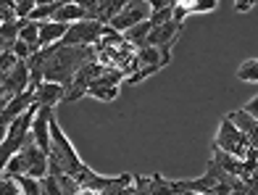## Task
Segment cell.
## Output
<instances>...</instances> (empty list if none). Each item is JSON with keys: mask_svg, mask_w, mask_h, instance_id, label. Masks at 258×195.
I'll list each match as a JSON object with an SVG mask.
<instances>
[{"mask_svg": "<svg viewBox=\"0 0 258 195\" xmlns=\"http://www.w3.org/2000/svg\"><path fill=\"white\" fill-rule=\"evenodd\" d=\"M8 50L16 55V61H27L29 55L34 53V50L29 48V45H27V42H21V40H14V42H11V48H8Z\"/></svg>", "mask_w": 258, "mask_h": 195, "instance_id": "obj_22", "label": "cell"}, {"mask_svg": "<svg viewBox=\"0 0 258 195\" xmlns=\"http://www.w3.org/2000/svg\"><path fill=\"white\" fill-rule=\"evenodd\" d=\"M16 63H19V61H16V55L11 53V50H0V82H3L6 74H8Z\"/></svg>", "mask_w": 258, "mask_h": 195, "instance_id": "obj_21", "label": "cell"}, {"mask_svg": "<svg viewBox=\"0 0 258 195\" xmlns=\"http://www.w3.org/2000/svg\"><path fill=\"white\" fill-rule=\"evenodd\" d=\"M250 148H258V145H250V140L245 135L237 132V127L221 116V124H219V132H216V140H214V151H221L227 156H234V158H245Z\"/></svg>", "mask_w": 258, "mask_h": 195, "instance_id": "obj_1", "label": "cell"}, {"mask_svg": "<svg viewBox=\"0 0 258 195\" xmlns=\"http://www.w3.org/2000/svg\"><path fill=\"white\" fill-rule=\"evenodd\" d=\"M0 195H21V192H19V185H16V179L0 174Z\"/></svg>", "mask_w": 258, "mask_h": 195, "instance_id": "obj_24", "label": "cell"}, {"mask_svg": "<svg viewBox=\"0 0 258 195\" xmlns=\"http://www.w3.org/2000/svg\"><path fill=\"white\" fill-rule=\"evenodd\" d=\"M242 111L248 113V116H253V119H258V98H250L248 103L242 106Z\"/></svg>", "mask_w": 258, "mask_h": 195, "instance_id": "obj_25", "label": "cell"}, {"mask_svg": "<svg viewBox=\"0 0 258 195\" xmlns=\"http://www.w3.org/2000/svg\"><path fill=\"white\" fill-rule=\"evenodd\" d=\"M34 0H19V3H14V14H16V19L19 21H24V19H29V14L34 11Z\"/></svg>", "mask_w": 258, "mask_h": 195, "instance_id": "obj_23", "label": "cell"}, {"mask_svg": "<svg viewBox=\"0 0 258 195\" xmlns=\"http://www.w3.org/2000/svg\"><path fill=\"white\" fill-rule=\"evenodd\" d=\"M145 195H174L171 179H166L163 174H150L148 177V190Z\"/></svg>", "mask_w": 258, "mask_h": 195, "instance_id": "obj_17", "label": "cell"}, {"mask_svg": "<svg viewBox=\"0 0 258 195\" xmlns=\"http://www.w3.org/2000/svg\"><path fill=\"white\" fill-rule=\"evenodd\" d=\"M234 8L242 11V14H245V11H253L255 8V0H250V3H234Z\"/></svg>", "mask_w": 258, "mask_h": 195, "instance_id": "obj_26", "label": "cell"}, {"mask_svg": "<svg viewBox=\"0 0 258 195\" xmlns=\"http://www.w3.org/2000/svg\"><path fill=\"white\" fill-rule=\"evenodd\" d=\"M8 100H11V98L6 95V90H3V87H0V111H3V108H6V103H8Z\"/></svg>", "mask_w": 258, "mask_h": 195, "instance_id": "obj_28", "label": "cell"}, {"mask_svg": "<svg viewBox=\"0 0 258 195\" xmlns=\"http://www.w3.org/2000/svg\"><path fill=\"white\" fill-rule=\"evenodd\" d=\"M6 129H8L6 124H0V143H3V137H6Z\"/></svg>", "mask_w": 258, "mask_h": 195, "instance_id": "obj_30", "label": "cell"}, {"mask_svg": "<svg viewBox=\"0 0 258 195\" xmlns=\"http://www.w3.org/2000/svg\"><path fill=\"white\" fill-rule=\"evenodd\" d=\"M37 34H40V24H37V21H29V19L19 21V40L27 42L34 53L40 50V48H37Z\"/></svg>", "mask_w": 258, "mask_h": 195, "instance_id": "obj_16", "label": "cell"}, {"mask_svg": "<svg viewBox=\"0 0 258 195\" xmlns=\"http://www.w3.org/2000/svg\"><path fill=\"white\" fill-rule=\"evenodd\" d=\"M174 195H201V192H192V190H177Z\"/></svg>", "mask_w": 258, "mask_h": 195, "instance_id": "obj_29", "label": "cell"}, {"mask_svg": "<svg viewBox=\"0 0 258 195\" xmlns=\"http://www.w3.org/2000/svg\"><path fill=\"white\" fill-rule=\"evenodd\" d=\"M16 185L21 195H42L40 179H34V177H16Z\"/></svg>", "mask_w": 258, "mask_h": 195, "instance_id": "obj_20", "label": "cell"}, {"mask_svg": "<svg viewBox=\"0 0 258 195\" xmlns=\"http://www.w3.org/2000/svg\"><path fill=\"white\" fill-rule=\"evenodd\" d=\"M66 24H55V21H45V24H40V34H37V48L45 50L50 48V45L61 42L63 34H66Z\"/></svg>", "mask_w": 258, "mask_h": 195, "instance_id": "obj_12", "label": "cell"}, {"mask_svg": "<svg viewBox=\"0 0 258 195\" xmlns=\"http://www.w3.org/2000/svg\"><path fill=\"white\" fill-rule=\"evenodd\" d=\"M34 103L40 108H55L58 103H63V87L53 85V82H40L37 90H34Z\"/></svg>", "mask_w": 258, "mask_h": 195, "instance_id": "obj_10", "label": "cell"}, {"mask_svg": "<svg viewBox=\"0 0 258 195\" xmlns=\"http://www.w3.org/2000/svg\"><path fill=\"white\" fill-rule=\"evenodd\" d=\"M32 103H34V93H32V90H27V93H21L16 98H11L6 103V108L0 111V124H6V127H8V124L14 121V119H19L21 113L32 106Z\"/></svg>", "mask_w": 258, "mask_h": 195, "instance_id": "obj_9", "label": "cell"}, {"mask_svg": "<svg viewBox=\"0 0 258 195\" xmlns=\"http://www.w3.org/2000/svg\"><path fill=\"white\" fill-rule=\"evenodd\" d=\"M85 19V11H82V6L79 3H61L58 6V11H55V16H53V21L55 24H77V21H82Z\"/></svg>", "mask_w": 258, "mask_h": 195, "instance_id": "obj_14", "label": "cell"}, {"mask_svg": "<svg viewBox=\"0 0 258 195\" xmlns=\"http://www.w3.org/2000/svg\"><path fill=\"white\" fill-rule=\"evenodd\" d=\"M58 0L55 3H37L34 6V11L29 14V21H37V24H45V21H53V16H55V11H58Z\"/></svg>", "mask_w": 258, "mask_h": 195, "instance_id": "obj_18", "label": "cell"}, {"mask_svg": "<svg viewBox=\"0 0 258 195\" xmlns=\"http://www.w3.org/2000/svg\"><path fill=\"white\" fill-rule=\"evenodd\" d=\"M40 187H42V195H74L79 190V185L72 177L58 174V171H48V177L40 179Z\"/></svg>", "mask_w": 258, "mask_h": 195, "instance_id": "obj_8", "label": "cell"}, {"mask_svg": "<svg viewBox=\"0 0 258 195\" xmlns=\"http://www.w3.org/2000/svg\"><path fill=\"white\" fill-rule=\"evenodd\" d=\"M148 16H150V6H148V0H126L124 8H121L119 14H116V16L111 19L108 29H113V32L124 34L126 29L137 27L140 21H145Z\"/></svg>", "mask_w": 258, "mask_h": 195, "instance_id": "obj_3", "label": "cell"}, {"mask_svg": "<svg viewBox=\"0 0 258 195\" xmlns=\"http://www.w3.org/2000/svg\"><path fill=\"white\" fill-rule=\"evenodd\" d=\"M85 98H95L100 103H113L116 98H119V87H111V85H103L100 79H95L90 87H87V93Z\"/></svg>", "mask_w": 258, "mask_h": 195, "instance_id": "obj_15", "label": "cell"}, {"mask_svg": "<svg viewBox=\"0 0 258 195\" xmlns=\"http://www.w3.org/2000/svg\"><path fill=\"white\" fill-rule=\"evenodd\" d=\"M74 195H103L100 190H90V187H79Z\"/></svg>", "mask_w": 258, "mask_h": 195, "instance_id": "obj_27", "label": "cell"}, {"mask_svg": "<svg viewBox=\"0 0 258 195\" xmlns=\"http://www.w3.org/2000/svg\"><path fill=\"white\" fill-rule=\"evenodd\" d=\"M21 156L27 161V174L24 177H34V179H42L48 177V153H42L37 145L32 143V137H27V143L21 145Z\"/></svg>", "mask_w": 258, "mask_h": 195, "instance_id": "obj_6", "label": "cell"}, {"mask_svg": "<svg viewBox=\"0 0 258 195\" xmlns=\"http://www.w3.org/2000/svg\"><path fill=\"white\" fill-rule=\"evenodd\" d=\"M148 6H150L148 21L153 27H161V24H166V21H171V11H174L171 0H148Z\"/></svg>", "mask_w": 258, "mask_h": 195, "instance_id": "obj_13", "label": "cell"}, {"mask_svg": "<svg viewBox=\"0 0 258 195\" xmlns=\"http://www.w3.org/2000/svg\"><path fill=\"white\" fill-rule=\"evenodd\" d=\"M179 34H182V24H177V21H166V24L150 29L143 48H158L163 55H171L174 45L179 42Z\"/></svg>", "mask_w": 258, "mask_h": 195, "instance_id": "obj_4", "label": "cell"}, {"mask_svg": "<svg viewBox=\"0 0 258 195\" xmlns=\"http://www.w3.org/2000/svg\"><path fill=\"white\" fill-rule=\"evenodd\" d=\"M105 32H108V27L98 24V21H90V19H82L77 24H69L63 40L58 45H63V48H92V45H98V40Z\"/></svg>", "mask_w": 258, "mask_h": 195, "instance_id": "obj_2", "label": "cell"}, {"mask_svg": "<svg viewBox=\"0 0 258 195\" xmlns=\"http://www.w3.org/2000/svg\"><path fill=\"white\" fill-rule=\"evenodd\" d=\"M237 79L240 82H250L255 85L258 82V58H245L237 69Z\"/></svg>", "mask_w": 258, "mask_h": 195, "instance_id": "obj_19", "label": "cell"}, {"mask_svg": "<svg viewBox=\"0 0 258 195\" xmlns=\"http://www.w3.org/2000/svg\"><path fill=\"white\" fill-rule=\"evenodd\" d=\"M0 50H6V45H3V40H0Z\"/></svg>", "mask_w": 258, "mask_h": 195, "instance_id": "obj_31", "label": "cell"}, {"mask_svg": "<svg viewBox=\"0 0 258 195\" xmlns=\"http://www.w3.org/2000/svg\"><path fill=\"white\" fill-rule=\"evenodd\" d=\"M0 87L6 90L8 98H16V95H21V93H27V90H29V69H27V63L19 61V63L6 74V79L0 82Z\"/></svg>", "mask_w": 258, "mask_h": 195, "instance_id": "obj_7", "label": "cell"}, {"mask_svg": "<svg viewBox=\"0 0 258 195\" xmlns=\"http://www.w3.org/2000/svg\"><path fill=\"white\" fill-rule=\"evenodd\" d=\"M124 3L126 0H85V3H79V6H82V11H85V19L108 27L111 19L124 8Z\"/></svg>", "mask_w": 258, "mask_h": 195, "instance_id": "obj_5", "label": "cell"}, {"mask_svg": "<svg viewBox=\"0 0 258 195\" xmlns=\"http://www.w3.org/2000/svg\"><path fill=\"white\" fill-rule=\"evenodd\" d=\"M227 119L237 127V132L240 135H245L250 140V145H258V119H253V116H248L242 108L240 111H232V113H227Z\"/></svg>", "mask_w": 258, "mask_h": 195, "instance_id": "obj_11", "label": "cell"}]
</instances>
